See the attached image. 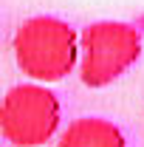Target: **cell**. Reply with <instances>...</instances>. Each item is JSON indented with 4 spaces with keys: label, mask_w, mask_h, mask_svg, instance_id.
<instances>
[{
    "label": "cell",
    "mask_w": 144,
    "mask_h": 147,
    "mask_svg": "<svg viewBox=\"0 0 144 147\" xmlns=\"http://www.w3.org/2000/svg\"><path fill=\"white\" fill-rule=\"evenodd\" d=\"M59 147H127V139L110 119L82 116L62 130Z\"/></svg>",
    "instance_id": "277c9868"
},
{
    "label": "cell",
    "mask_w": 144,
    "mask_h": 147,
    "mask_svg": "<svg viewBox=\"0 0 144 147\" xmlns=\"http://www.w3.org/2000/svg\"><path fill=\"white\" fill-rule=\"evenodd\" d=\"M62 108L54 91L40 82L9 88L0 99V133L14 147H40L59 127Z\"/></svg>",
    "instance_id": "3957f363"
},
{
    "label": "cell",
    "mask_w": 144,
    "mask_h": 147,
    "mask_svg": "<svg viewBox=\"0 0 144 147\" xmlns=\"http://www.w3.org/2000/svg\"><path fill=\"white\" fill-rule=\"evenodd\" d=\"M141 57V34L119 20H99L79 34V76L88 88H108Z\"/></svg>",
    "instance_id": "7a4b0ae2"
},
{
    "label": "cell",
    "mask_w": 144,
    "mask_h": 147,
    "mask_svg": "<svg viewBox=\"0 0 144 147\" xmlns=\"http://www.w3.org/2000/svg\"><path fill=\"white\" fill-rule=\"evenodd\" d=\"M11 48L17 68L34 82H59L79 62L76 28L51 14H40L20 23Z\"/></svg>",
    "instance_id": "6da1fadb"
}]
</instances>
